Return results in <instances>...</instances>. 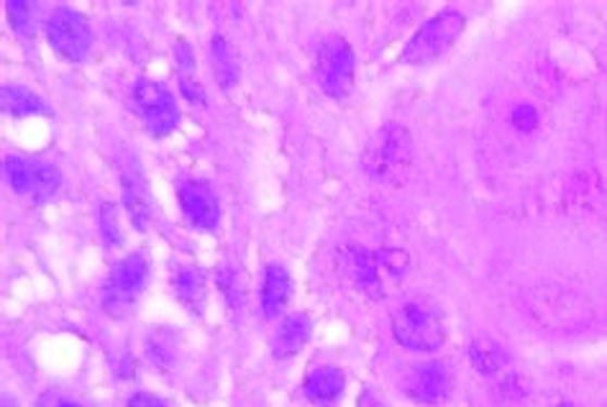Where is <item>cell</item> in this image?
I'll list each match as a JSON object with an SVG mask.
<instances>
[{
	"mask_svg": "<svg viewBox=\"0 0 607 407\" xmlns=\"http://www.w3.org/2000/svg\"><path fill=\"white\" fill-rule=\"evenodd\" d=\"M5 177L21 195H32L36 200H47L60 190L62 174L57 166L45 162H28L21 157L5 159Z\"/></svg>",
	"mask_w": 607,
	"mask_h": 407,
	"instance_id": "9c48e42d",
	"label": "cell"
},
{
	"mask_svg": "<svg viewBox=\"0 0 607 407\" xmlns=\"http://www.w3.org/2000/svg\"><path fill=\"white\" fill-rule=\"evenodd\" d=\"M3 106L5 111L16 119H26V115H36V113H47L45 100L39 96H34L32 90L26 87H3Z\"/></svg>",
	"mask_w": 607,
	"mask_h": 407,
	"instance_id": "ffe728a7",
	"label": "cell"
},
{
	"mask_svg": "<svg viewBox=\"0 0 607 407\" xmlns=\"http://www.w3.org/2000/svg\"><path fill=\"white\" fill-rule=\"evenodd\" d=\"M310 333H313V325H310V318L306 312H293V316H287L285 321L280 323L277 333L272 336V354L277 356V359L295 356L308 344Z\"/></svg>",
	"mask_w": 607,
	"mask_h": 407,
	"instance_id": "5bb4252c",
	"label": "cell"
},
{
	"mask_svg": "<svg viewBox=\"0 0 607 407\" xmlns=\"http://www.w3.org/2000/svg\"><path fill=\"white\" fill-rule=\"evenodd\" d=\"M149 261L144 254H128L119 264H113L103 282V310L111 318H126L136 310L139 295L147 287Z\"/></svg>",
	"mask_w": 607,
	"mask_h": 407,
	"instance_id": "277c9868",
	"label": "cell"
},
{
	"mask_svg": "<svg viewBox=\"0 0 607 407\" xmlns=\"http://www.w3.org/2000/svg\"><path fill=\"white\" fill-rule=\"evenodd\" d=\"M469 361H472V367L480 374L493 377L503 372L505 365H508V354H505L500 344H495L493 338H476L474 344L469 346Z\"/></svg>",
	"mask_w": 607,
	"mask_h": 407,
	"instance_id": "ac0fdd59",
	"label": "cell"
},
{
	"mask_svg": "<svg viewBox=\"0 0 607 407\" xmlns=\"http://www.w3.org/2000/svg\"><path fill=\"white\" fill-rule=\"evenodd\" d=\"M132 106L147 123L151 136H168L177 128L179 108L177 100L162 83L139 79L132 90Z\"/></svg>",
	"mask_w": 607,
	"mask_h": 407,
	"instance_id": "52a82bcc",
	"label": "cell"
},
{
	"mask_svg": "<svg viewBox=\"0 0 607 407\" xmlns=\"http://www.w3.org/2000/svg\"><path fill=\"white\" fill-rule=\"evenodd\" d=\"M344 372L336 367H315L310 369L306 382H302V392L310 403L318 407H334L344 395Z\"/></svg>",
	"mask_w": 607,
	"mask_h": 407,
	"instance_id": "4fadbf2b",
	"label": "cell"
},
{
	"mask_svg": "<svg viewBox=\"0 0 607 407\" xmlns=\"http://www.w3.org/2000/svg\"><path fill=\"white\" fill-rule=\"evenodd\" d=\"M179 90H183V96L190 100L193 106H206V92H202L198 79L183 77V79H179Z\"/></svg>",
	"mask_w": 607,
	"mask_h": 407,
	"instance_id": "484cf974",
	"label": "cell"
},
{
	"mask_svg": "<svg viewBox=\"0 0 607 407\" xmlns=\"http://www.w3.org/2000/svg\"><path fill=\"white\" fill-rule=\"evenodd\" d=\"M293 297V278L282 264H267L262 282V310L267 318H277Z\"/></svg>",
	"mask_w": 607,
	"mask_h": 407,
	"instance_id": "9a60e30c",
	"label": "cell"
},
{
	"mask_svg": "<svg viewBox=\"0 0 607 407\" xmlns=\"http://www.w3.org/2000/svg\"><path fill=\"white\" fill-rule=\"evenodd\" d=\"M359 407H385V403H380L377 395L372 390H364L359 395Z\"/></svg>",
	"mask_w": 607,
	"mask_h": 407,
	"instance_id": "f1b7e54d",
	"label": "cell"
},
{
	"mask_svg": "<svg viewBox=\"0 0 607 407\" xmlns=\"http://www.w3.org/2000/svg\"><path fill=\"white\" fill-rule=\"evenodd\" d=\"M512 121H516V126L520 128H533L536 126V111H533L531 106H520L516 115H512Z\"/></svg>",
	"mask_w": 607,
	"mask_h": 407,
	"instance_id": "83f0119b",
	"label": "cell"
},
{
	"mask_svg": "<svg viewBox=\"0 0 607 407\" xmlns=\"http://www.w3.org/2000/svg\"><path fill=\"white\" fill-rule=\"evenodd\" d=\"M215 280H219V289L226 297V303L231 305L234 310H241L244 308V285H241V278H238V272L234 267H221L219 274H215Z\"/></svg>",
	"mask_w": 607,
	"mask_h": 407,
	"instance_id": "44dd1931",
	"label": "cell"
},
{
	"mask_svg": "<svg viewBox=\"0 0 607 407\" xmlns=\"http://www.w3.org/2000/svg\"><path fill=\"white\" fill-rule=\"evenodd\" d=\"M172 289L187 308L198 310L202 300H206V272L190 264L177 267L175 278H172Z\"/></svg>",
	"mask_w": 607,
	"mask_h": 407,
	"instance_id": "e0dca14e",
	"label": "cell"
},
{
	"mask_svg": "<svg viewBox=\"0 0 607 407\" xmlns=\"http://www.w3.org/2000/svg\"><path fill=\"white\" fill-rule=\"evenodd\" d=\"M5 11H9V18H11V26L16 28L18 34H28L34 26V5L32 3H5Z\"/></svg>",
	"mask_w": 607,
	"mask_h": 407,
	"instance_id": "603a6c76",
	"label": "cell"
},
{
	"mask_svg": "<svg viewBox=\"0 0 607 407\" xmlns=\"http://www.w3.org/2000/svg\"><path fill=\"white\" fill-rule=\"evenodd\" d=\"M47 36L54 52L67 62H83L92 47V32L88 21L70 9H57L49 16Z\"/></svg>",
	"mask_w": 607,
	"mask_h": 407,
	"instance_id": "ba28073f",
	"label": "cell"
},
{
	"mask_svg": "<svg viewBox=\"0 0 607 407\" xmlns=\"http://www.w3.org/2000/svg\"><path fill=\"white\" fill-rule=\"evenodd\" d=\"M389 325H393V336L397 344L408 348V351L433 354L446 341L441 308L431 297L423 295L408 297V300L397 305L393 310V318H389Z\"/></svg>",
	"mask_w": 607,
	"mask_h": 407,
	"instance_id": "7a4b0ae2",
	"label": "cell"
},
{
	"mask_svg": "<svg viewBox=\"0 0 607 407\" xmlns=\"http://www.w3.org/2000/svg\"><path fill=\"white\" fill-rule=\"evenodd\" d=\"M177 198H179V206H183L185 218L195 225V229L200 231L219 229L221 206L211 185L202 183V180H185V183H179L177 187Z\"/></svg>",
	"mask_w": 607,
	"mask_h": 407,
	"instance_id": "8fae6325",
	"label": "cell"
},
{
	"mask_svg": "<svg viewBox=\"0 0 607 407\" xmlns=\"http://www.w3.org/2000/svg\"><path fill=\"white\" fill-rule=\"evenodd\" d=\"M121 187H124V202L128 215H132L134 229L147 231L151 223V198L149 187L139 172V164H128L126 170L121 172Z\"/></svg>",
	"mask_w": 607,
	"mask_h": 407,
	"instance_id": "7c38bea8",
	"label": "cell"
},
{
	"mask_svg": "<svg viewBox=\"0 0 607 407\" xmlns=\"http://www.w3.org/2000/svg\"><path fill=\"white\" fill-rule=\"evenodd\" d=\"M315 79L331 98H346L354 87V52L342 36H326L315 47Z\"/></svg>",
	"mask_w": 607,
	"mask_h": 407,
	"instance_id": "8992f818",
	"label": "cell"
},
{
	"mask_svg": "<svg viewBox=\"0 0 607 407\" xmlns=\"http://www.w3.org/2000/svg\"><path fill=\"white\" fill-rule=\"evenodd\" d=\"M211 62L215 77H219V85L223 90H231L238 83V62L223 36H215L211 44Z\"/></svg>",
	"mask_w": 607,
	"mask_h": 407,
	"instance_id": "d6986e66",
	"label": "cell"
},
{
	"mask_svg": "<svg viewBox=\"0 0 607 407\" xmlns=\"http://www.w3.org/2000/svg\"><path fill=\"white\" fill-rule=\"evenodd\" d=\"M454 369L449 361H425L413 365L405 377V392L423 405H441L451 395Z\"/></svg>",
	"mask_w": 607,
	"mask_h": 407,
	"instance_id": "30bf717a",
	"label": "cell"
},
{
	"mask_svg": "<svg viewBox=\"0 0 607 407\" xmlns=\"http://www.w3.org/2000/svg\"><path fill=\"white\" fill-rule=\"evenodd\" d=\"M408 254L397 249L370 251L346 246L342 251V269L361 293L370 297H387L408 274Z\"/></svg>",
	"mask_w": 607,
	"mask_h": 407,
	"instance_id": "6da1fadb",
	"label": "cell"
},
{
	"mask_svg": "<svg viewBox=\"0 0 607 407\" xmlns=\"http://www.w3.org/2000/svg\"><path fill=\"white\" fill-rule=\"evenodd\" d=\"M126 407H170V405L164 403L162 397L149 395V392H136V395L128 399Z\"/></svg>",
	"mask_w": 607,
	"mask_h": 407,
	"instance_id": "4316f807",
	"label": "cell"
},
{
	"mask_svg": "<svg viewBox=\"0 0 607 407\" xmlns=\"http://www.w3.org/2000/svg\"><path fill=\"white\" fill-rule=\"evenodd\" d=\"M467 21L457 11H444L438 16H433L431 21L418 28L413 39L408 41V47L402 49L400 60L405 64H429L433 60H438L441 54H446L454 47V41L459 39L461 32H464Z\"/></svg>",
	"mask_w": 607,
	"mask_h": 407,
	"instance_id": "5b68a950",
	"label": "cell"
},
{
	"mask_svg": "<svg viewBox=\"0 0 607 407\" xmlns=\"http://www.w3.org/2000/svg\"><path fill=\"white\" fill-rule=\"evenodd\" d=\"M175 64H177V70L183 72V77H193V67H195L193 49L187 47L183 39L175 41Z\"/></svg>",
	"mask_w": 607,
	"mask_h": 407,
	"instance_id": "d4e9b609",
	"label": "cell"
},
{
	"mask_svg": "<svg viewBox=\"0 0 607 407\" xmlns=\"http://www.w3.org/2000/svg\"><path fill=\"white\" fill-rule=\"evenodd\" d=\"M410 162H413V139H410V131L402 128L400 123L382 126L361 155L364 172L374 180H385V183L400 177Z\"/></svg>",
	"mask_w": 607,
	"mask_h": 407,
	"instance_id": "3957f363",
	"label": "cell"
},
{
	"mask_svg": "<svg viewBox=\"0 0 607 407\" xmlns=\"http://www.w3.org/2000/svg\"><path fill=\"white\" fill-rule=\"evenodd\" d=\"M100 236L108 246H121V225H119V210L113 202H103L100 206Z\"/></svg>",
	"mask_w": 607,
	"mask_h": 407,
	"instance_id": "7402d4cb",
	"label": "cell"
},
{
	"mask_svg": "<svg viewBox=\"0 0 607 407\" xmlns=\"http://www.w3.org/2000/svg\"><path fill=\"white\" fill-rule=\"evenodd\" d=\"M39 407H90L88 403H83V399L70 395V392H47L45 397L39 399Z\"/></svg>",
	"mask_w": 607,
	"mask_h": 407,
	"instance_id": "cb8c5ba5",
	"label": "cell"
},
{
	"mask_svg": "<svg viewBox=\"0 0 607 407\" xmlns=\"http://www.w3.org/2000/svg\"><path fill=\"white\" fill-rule=\"evenodd\" d=\"M144 354L147 361L159 372H168L177 365L179 356V341L170 329H151L144 338Z\"/></svg>",
	"mask_w": 607,
	"mask_h": 407,
	"instance_id": "2e32d148",
	"label": "cell"
}]
</instances>
